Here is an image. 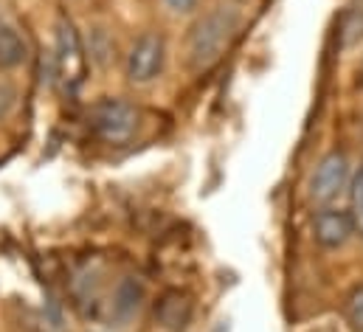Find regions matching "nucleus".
<instances>
[{
    "mask_svg": "<svg viewBox=\"0 0 363 332\" xmlns=\"http://www.w3.org/2000/svg\"><path fill=\"white\" fill-rule=\"evenodd\" d=\"M363 40V3L361 6H352L344 17V45L352 48Z\"/></svg>",
    "mask_w": 363,
    "mask_h": 332,
    "instance_id": "nucleus-12",
    "label": "nucleus"
},
{
    "mask_svg": "<svg viewBox=\"0 0 363 332\" xmlns=\"http://www.w3.org/2000/svg\"><path fill=\"white\" fill-rule=\"evenodd\" d=\"M350 189V158L341 153V150H333L327 153L313 177H310V186H307V194H310V203L315 206H335V200Z\"/></svg>",
    "mask_w": 363,
    "mask_h": 332,
    "instance_id": "nucleus-3",
    "label": "nucleus"
},
{
    "mask_svg": "<svg viewBox=\"0 0 363 332\" xmlns=\"http://www.w3.org/2000/svg\"><path fill=\"white\" fill-rule=\"evenodd\" d=\"M355 234L352 217L347 209L338 206H318V211L313 214V240L315 245L324 250H338L350 243V237Z\"/></svg>",
    "mask_w": 363,
    "mask_h": 332,
    "instance_id": "nucleus-6",
    "label": "nucleus"
},
{
    "mask_svg": "<svg viewBox=\"0 0 363 332\" xmlns=\"http://www.w3.org/2000/svg\"><path fill=\"white\" fill-rule=\"evenodd\" d=\"M240 31V14L234 6H214L203 17L194 20L186 37V62L191 71H208L214 68Z\"/></svg>",
    "mask_w": 363,
    "mask_h": 332,
    "instance_id": "nucleus-1",
    "label": "nucleus"
},
{
    "mask_svg": "<svg viewBox=\"0 0 363 332\" xmlns=\"http://www.w3.org/2000/svg\"><path fill=\"white\" fill-rule=\"evenodd\" d=\"M350 217H352V226H355V234L363 237V164L358 169V175L352 177L350 183Z\"/></svg>",
    "mask_w": 363,
    "mask_h": 332,
    "instance_id": "nucleus-10",
    "label": "nucleus"
},
{
    "mask_svg": "<svg viewBox=\"0 0 363 332\" xmlns=\"http://www.w3.org/2000/svg\"><path fill=\"white\" fill-rule=\"evenodd\" d=\"M85 48L79 43L77 28L68 20L57 23V51H54V68H57V79L65 84L68 90L79 87L85 77Z\"/></svg>",
    "mask_w": 363,
    "mask_h": 332,
    "instance_id": "nucleus-5",
    "label": "nucleus"
},
{
    "mask_svg": "<svg viewBox=\"0 0 363 332\" xmlns=\"http://www.w3.org/2000/svg\"><path fill=\"white\" fill-rule=\"evenodd\" d=\"M175 14H186V11H191L194 6H197V0H164Z\"/></svg>",
    "mask_w": 363,
    "mask_h": 332,
    "instance_id": "nucleus-14",
    "label": "nucleus"
},
{
    "mask_svg": "<svg viewBox=\"0 0 363 332\" xmlns=\"http://www.w3.org/2000/svg\"><path fill=\"white\" fill-rule=\"evenodd\" d=\"M28 57V45L20 37V31L11 23L0 20V71H14L26 62Z\"/></svg>",
    "mask_w": 363,
    "mask_h": 332,
    "instance_id": "nucleus-9",
    "label": "nucleus"
},
{
    "mask_svg": "<svg viewBox=\"0 0 363 332\" xmlns=\"http://www.w3.org/2000/svg\"><path fill=\"white\" fill-rule=\"evenodd\" d=\"M191 321V299L183 290H167L155 301L152 324L155 332H183Z\"/></svg>",
    "mask_w": 363,
    "mask_h": 332,
    "instance_id": "nucleus-7",
    "label": "nucleus"
},
{
    "mask_svg": "<svg viewBox=\"0 0 363 332\" xmlns=\"http://www.w3.org/2000/svg\"><path fill=\"white\" fill-rule=\"evenodd\" d=\"M91 127L104 144L124 147L135 138V133L141 127V113L135 104H130L124 99H101L93 104Z\"/></svg>",
    "mask_w": 363,
    "mask_h": 332,
    "instance_id": "nucleus-2",
    "label": "nucleus"
},
{
    "mask_svg": "<svg viewBox=\"0 0 363 332\" xmlns=\"http://www.w3.org/2000/svg\"><path fill=\"white\" fill-rule=\"evenodd\" d=\"M14 99H17L14 87L6 82V79H0V118L11 113V107H14Z\"/></svg>",
    "mask_w": 363,
    "mask_h": 332,
    "instance_id": "nucleus-13",
    "label": "nucleus"
},
{
    "mask_svg": "<svg viewBox=\"0 0 363 332\" xmlns=\"http://www.w3.org/2000/svg\"><path fill=\"white\" fill-rule=\"evenodd\" d=\"M344 321L352 332H363V284L352 287L344 301Z\"/></svg>",
    "mask_w": 363,
    "mask_h": 332,
    "instance_id": "nucleus-11",
    "label": "nucleus"
},
{
    "mask_svg": "<svg viewBox=\"0 0 363 332\" xmlns=\"http://www.w3.org/2000/svg\"><path fill=\"white\" fill-rule=\"evenodd\" d=\"M361 84H363V65H361Z\"/></svg>",
    "mask_w": 363,
    "mask_h": 332,
    "instance_id": "nucleus-15",
    "label": "nucleus"
},
{
    "mask_svg": "<svg viewBox=\"0 0 363 332\" xmlns=\"http://www.w3.org/2000/svg\"><path fill=\"white\" fill-rule=\"evenodd\" d=\"M231 3H242V0H231Z\"/></svg>",
    "mask_w": 363,
    "mask_h": 332,
    "instance_id": "nucleus-16",
    "label": "nucleus"
},
{
    "mask_svg": "<svg viewBox=\"0 0 363 332\" xmlns=\"http://www.w3.org/2000/svg\"><path fill=\"white\" fill-rule=\"evenodd\" d=\"M141 301H144V284H141V279L124 276V279L116 284V290H113L110 313H113L118 321H130V319L138 313Z\"/></svg>",
    "mask_w": 363,
    "mask_h": 332,
    "instance_id": "nucleus-8",
    "label": "nucleus"
},
{
    "mask_svg": "<svg viewBox=\"0 0 363 332\" xmlns=\"http://www.w3.org/2000/svg\"><path fill=\"white\" fill-rule=\"evenodd\" d=\"M167 62V40L158 31L141 34L127 54V79L133 84H150L161 77Z\"/></svg>",
    "mask_w": 363,
    "mask_h": 332,
    "instance_id": "nucleus-4",
    "label": "nucleus"
}]
</instances>
